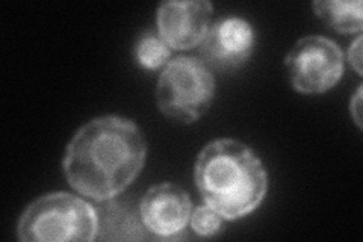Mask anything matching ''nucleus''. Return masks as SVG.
I'll return each instance as SVG.
<instances>
[{"label": "nucleus", "instance_id": "nucleus-7", "mask_svg": "<svg viewBox=\"0 0 363 242\" xmlns=\"http://www.w3.org/2000/svg\"><path fill=\"white\" fill-rule=\"evenodd\" d=\"M255 29L241 17H225L215 21L200 44V55L206 67L235 70L253 53Z\"/></svg>", "mask_w": 363, "mask_h": 242}, {"label": "nucleus", "instance_id": "nucleus-10", "mask_svg": "<svg viewBox=\"0 0 363 242\" xmlns=\"http://www.w3.org/2000/svg\"><path fill=\"white\" fill-rule=\"evenodd\" d=\"M315 14L324 25L339 33L362 32V2L360 0H316L312 4Z\"/></svg>", "mask_w": 363, "mask_h": 242}, {"label": "nucleus", "instance_id": "nucleus-3", "mask_svg": "<svg viewBox=\"0 0 363 242\" xmlns=\"http://www.w3.org/2000/svg\"><path fill=\"white\" fill-rule=\"evenodd\" d=\"M96 235L97 211L70 192H50L32 202L17 226L25 242H89Z\"/></svg>", "mask_w": 363, "mask_h": 242}, {"label": "nucleus", "instance_id": "nucleus-1", "mask_svg": "<svg viewBox=\"0 0 363 242\" xmlns=\"http://www.w3.org/2000/svg\"><path fill=\"white\" fill-rule=\"evenodd\" d=\"M147 144L136 123L118 115L88 121L67 145L64 175L70 187L89 199H116L138 177Z\"/></svg>", "mask_w": 363, "mask_h": 242}, {"label": "nucleus", "instance_id": "nucleus-12", "mask_svg": "<svg viewBox=\"0 0 363 242\" xmlns=\"http://www.w3.org/2000/svg\"><path fill=\"white\" fill-rule=\"evenodd\" d=\"M223 226V216L213 211L211 206H199L191 215V227L199 236L211 238L220 232Z\"/></svg>", "mask_w": 363, "mask_h": 242}, {"label": "nucleus", "instance_id": "nucleus-2", "mask_svg": "<svg viewBox=\"0 0 363 242\" xmlns=\"http://www.w3.org/2000/svg\"><path fill=\"white\" fill-rule=\"evenodd\" d=\"M194 177L203 202L229 221L257 209L268 191L262 160L233 138H218L203 147Z\"/></svg>", "mask_w": 363, "mask_h": 242}, {"label": "nucleus", "instance_id": "nucleus-9", "mask_svg": "<svg viewBox=\"0 0 363 242\" xmlns=\"http://www.w3.org/2000/svg\"><path fill=\"white\" fill-rule=\"evenodd\" d=\"M145 226L130 206L113 199L101 202L97 209L99 241H141L145 239Z\"/></svg>", "mask_w": 363, "mask_h": 242}, {"label": "nucleus", "instance_id": "nucleus-5", "mask_svg": "<svg viewBox=\"0 0 363 242\" xmlns=\"http://www.w3.org/2000/svg\"><path fill=\"white\" fill-rule=\"evenodd\" d=\"M291 85L301 94H323L344 76V53L323 35H308L295 43L285 57Z\"/></svg>", "mask_w": 363, "mask_h": 242}, {"label": "nucleus", "instance_id": "nucleus-8", "mask_svg": "<svg viewBox=\"0 0 363 242\" xmlns=\"http://www.w3.org/2000/svg\"><path fill=\"white\" fill-rule=\"evenodd\" d=\"M140 215L150 233L159 238H174L191 221L189 194L174 183H159L145 192L140 204Z\"/></svg>", "mask_w": 363, "mask_h": 242}, {"label": "nucleus", "instance_id": "nucleus-13", "mask_svg": "<svg viewBox=\"0 0 363 242\" xmlns=\"http://www.w3.org/2000/svg\"><path fill=\"white\" fill-rule=\"evenodd\" d=\"M348 60L351 67L354 68L356 73L362 76V35H359L350 45Z\"/></svg>", "mask_w": 363, "mask_h": 242}, {"label": "nucleus", "instance_id": "nucleus-11", "mask_svg": "<svg viewBox=\"0 0 363 242\" xmlns=\"http://www.w3.org/2000/svg\"><path fill=\"white\" fill-rule=\"evenodd\" d=\"M169 45L155 33H145L140 38L135 48V56L147 70H156L168 64L169 60Z\"/></svg>", "mask_w": 363, "mask_h": 242}, {"label": "nucleus", "instance_id": "nucleus-4", "mask_svg": "<svg viewBox=\"0 0 363 242\" xmlns=\"http://www.w3.org/2000/svg\"><path fill=\"white\" fill-rule=\"evenodd\" d=\"M213 97L215 77L209 67L197 57H174L159 76L157 106L165 117L174 121H197L211 108Z\"/></svg>", "mask_w": 363, "mask_h": 242}, {"label": "nucleus", "instance_id": "nucleus-6", "mask_svg": "<svg viewBox=\"0 0 363 242\" xmlns=\"http://www.w3.org/2000/svg\"><path fill=\"white\" fill-rule=\"evenodd\" d=\"M212 14L209 0H167L156 13L159 37L173 49H192L206 37Z\"/></svg>", "mask_w": 363, "mask_h": 242}, {"label": "nucleus", "instance_id": "nucleus-14", "mask_svg": "<svg viewBox=\"0 0 363 242\" xmlns=\"http://www.w3.org/2000/svg\"><path fill=\"white\" fill-rule=\"evenodd\" d=\"M351 117H353L354 123L357 124V128H362V87H359L357 93L354 97L351 99Z\"/></svg>", "mask_w": 363, "mask_h": 242}]
</instances>
